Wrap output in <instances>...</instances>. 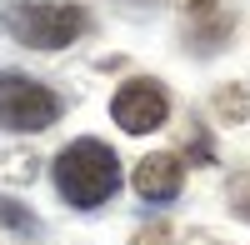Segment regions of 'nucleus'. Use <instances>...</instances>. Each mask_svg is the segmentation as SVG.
Here are the masks:
<instances>
[{
	"label": "nucleus",
	"mask_w": 250,
	"mask_h": 245,
	"mask_svg": "<svg viewBox=\"0 0 250 245\" xmlns=\"http://www.w3.org/2000/svg\"><path fill=\"white\" fill-rule=\"evenodd\" d=\"M0 220H5V225H15V230H35V220H30L25 210H15L10 200H0Z\"/></svg>",
	"instance_id": "nucleus-7"
},
{
	"label": "nucleus",
	"mask_w": 250,
	"mask_h": 245,
	"mask_svg": "<svg viewBox=\"0 0 250 245\" xmlns=\"http://www.w3.org/2000/svg\"><path fill=\"white\" fill-rule=\"evenodd\" d=\"M230 190H240V200H245V205H240V220H250V175H235Z\"/></svg>",
	"instance_id": "nucleus-9"
},
{
	"label": "nucleus",
	"mask_w": 250,
	"mask_h": 245,
	"mask_svg": "<svg viewBox=\"0 0 250 245\" xmlns=\"http://www.w3.org/2000/svg\"><path fill=\"white\" fill-rule=\"evenodd\" d=\"M215 110H220V120H245L250 115V95L240 85H220L215 90Z\"/></svg>",
	"instance_id": "nucleus-6"
},
{
	"label": "nucleus",
	"mask_w": 250,
	"mask_h": 245,
	"mask_svg": "<svg viewBox=\"0 0 250 245\" xmlns=\"http://www.w3.org/2000/svg\"><path fill=\"white\" fill-rule=\"evenodd\" d=\"M55 190L65 195V205L95 210L120 190V160L100 140H70L55 155Z\"/></svg>",
	"instance_id": "nucleus-1"
},
{
	"label": "nucleus",
	"mask_w": 250,
	"mask_h": 245,
	"mask_svg": "<svg viewBox=\"0 0 250 245\" xmlns=\"http://www.w3.org/2000/svg\"><path fill=\"white\" fill-rule=\"evenodd\" d=\"M185 185V165L175 155H145L135 165V195L150 200V205H165V200H175Z\"/></svg>",
	"instance_id": "nucleus-5"
},
{
	"label": "nucleus",
	"mask_w": 250,
	"mask_h": 245,
	"mask_svg": "<svg viewBox=\"0 0 250 245\" xmlns=\"http://www.w3.org/2000/svg\"><path fill=\"white\" fill-rule=\"evenodd\" d=\"M0 25L30 50H65L75 35H85V10L75 0H10Z\"/></svg>",
	"instance_id": "nucleus-2"
},
{
	"label": "nucleus",
	"mask_w": 250,
	"mask_h": 245,
	"mask_svg": "<svg viewBox=\"0 0 250 245\" xmlns=\"http://www.w3.org/2000/svg\"><path fill=\"white\" fill-rule=\"evenodd\" d=\"M60 95L20 70H0V130L15 135H40L60 120Z\"/></svg>",
	"instance_id": "nucleus-3"
},
{
	"label": "nucleus",
	"mask_w": 250,
	"mask_h": 245,
	"mask_svg": "<svg viewBox=\"0 0 250 245\" xmlns=\"http://www.w3.org/2000/svg\"><path fill=\"white\" fill-rule=\"evenodd\" d=\"M110 115H115V125L125 135H150V130L165 125L170 100H165V90L155 85V80H125V85L115 90V100H110Z\"/></svg>",
	"instance_id": "nucleus-4"
},
{
	"label": "nucleus",
	"mask_w": 250,
	"mask_h": 245,
	"mask_svg": "<svg viewBox=\"0 0 250 245\" xmlns=\"http://www.w3.org/2000/svg\"><path fill=\"white\" fill-rule=\"evenodd\" d=\"M165 240H170V230H165V225H155V230H140V235H135V245H165Z\"/></svg>",
	"instance_id": "nucleus-8"
},
{
	"label": "nucleus",
	"mask_w": 250,
	"mask_h": 245,
	"mask_svg": "<svg viewBox=\"0 0 250 245\" xmlns=\"http://www.w3.org/2000/svg\"><path fill=\"white\" fill-rule=\"evenodd\" d=\"M180 10H190V15H210L215 0H180Z\"/></svg>",
	"instance_id": "nucleus-10"
}]
</instances>
